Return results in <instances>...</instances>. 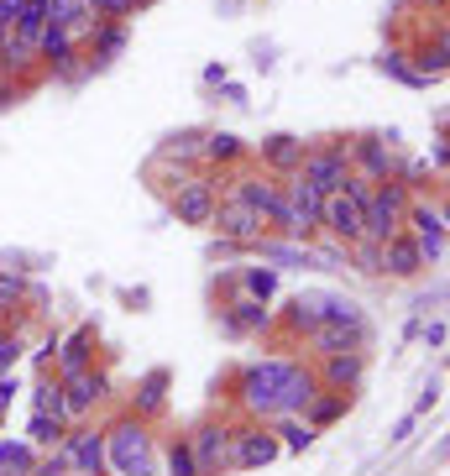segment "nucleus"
<instances>
[{
    "instance_id": "412c9836",
    "label": "nucleus",
    "mask_w": 450,
    "mask_h": 476,
    "mask_svg": "<svg viewBox=\"0 0 450 476\" xmlns=\"http://www.w3.org/2000/svg\"><path fill=\"white\" fill-rule=\"evenodd\" d=\"M419 272H424V257H419V246H414L409 231H398V236L383 241V278L409 283V278H419Z\"/></svg>"
},
{
    "instance_id": "a878e982",
    "label": "nucleus",
    "mask_w": 450,
    "mask_h": 476,
    "mask_svg": "<svg viewBox=\"0 0 450 476\" xmlns=\"http://www.w3.org/2000/svg\"><path fill=\"white\" fill-rule=\"evenodd\" d=\"M314 392H320V383H314V366H304V361H294L288 383H283V392H278V414H304Z\"/></svg>"
},
{
    "instance_id": "8fccbe9b",
    "label": "nucleus",
    "mask_w": 450,
    "mask_h": 476,
    "mask_svg": "<svg viewBox=\"0 0 450 476\" xmlns=\"http://www.w3.org/2000/svg\"><path fill=\"white\" fill-rule=\"evenodd\" d=\"M435 403H440V377H429V387H424V398L414 403V414H429Z\"/></svg>"
},
{
    "instance_id": "dca6fc26",
    "label": "nucleus",
    "mask_w": 450,
    "mask_h": 476,
    "mask_svg": "<svg viewBox=\"0 0 450 476\" xmlns=\"http://www.w3.org/2000/svg\"><path fill=\"white\" fill-rule=\"evenodd\" d=\"M220 330H225V335H268L272 330V309L262 304V298L236 294L225 309H220Z\"/></svg>"
},
{
    "instance_id": "0eeeda50",
    "label": "nucleus",
    "mask_w": 450,
    "mask_h": 476,
    "mask_svg": "<svg viewBox=\"0 0 450 476\" xmlns=\"http://www.w3.org/2000/svg\"><path fill=\"white\" fill-rule=\"evenodd\" d=\"M37 63L53 74V79H68V84H79L84 74H90V63H84V48H79V37L63 27H42V37H37Z\"/></svg>"
},
{
    "instance_id": "7c9ffc66",
    "label": "nucleus",
    "mask_w": 450,
    "mask_h": 476,
    "mask_svg": "<svg viewBox=\"0 0 450 476\" xmlns=\"http://www.w3.org/2000/svg\"><path fill=\"white\" fill-rule=\"evenodd\" d=\"M37 461H42V450L31 440H0V472L5 476H31Z\"/></svg>"
},
{
    "instance_id": "aec40b11",
    "label": "nucleus",
    "mask_w": 450,
    "mask_h": 476,
    "mask_svg": "<svg viewBox=\"0 0 450 476\" xmlns=\"http://www.w3.org/2000/svg\"><path fill=\"white\" fill-rule=\"evenodd\" d=\"M304 137H294V131H272V137H262V147H257V157H262V173H294L299 168V157H304Z\"/></svg>"
},
{
    "instance_id": "c9c22d12",
    "label": "nucleus",
    "mask_w": 450,
    "mask_h": 476,
    "mask_svg": "<svg viewBox=\"0 0 450 476\" xmlns=\"http://www.w3.org/2000/svg\"><path fill=\"white\" fill-rule=\"evenodd\" d=\"M346 257H351V268L361 272V278H383V241H351L346 246Z\"/></svg>"
},
{
    "instance_id": "2f4dec72",
    "label": "nucleus",
    "mask_w": 450,
    "mask_h": 476,
    "mask_svg": "<svg viewBox=\"0 0 450 476\" xmlns=\"http://www.w3.org/2000/svg\"><path fill=\"white\" fill-rule=\"evenodd\" d=\"M236 283H241V294H246V298H262V304H272V294H278V268H268V262L241 268Z\"/></svg>"
},
{
    "instance_id": "423d86ee",
    "label": "nucleus",
    "mask_w": 450,
    "mask_h": 476,
    "mask_svg": "<svg viewBox=\"0 0 450 476\" xmlns=\"http://www.w3.org/2000/svg\"><path fill=\"white\" fill-rule=\"evenodd\" d=\"M220 179H225V173H220ZM220 179H215V173H189L179 189H168V209H173V220L205 231L210 215H215V205H220Z\"/></svg>"
},
{
    "instance_id": "f03ea898",
    "label": "nucleus",
    "mask_w": 450,
    "mask_h": 476,
    "mask_svg": "<svg viewBox=\"0 0 450 476\" xmlns=\"http://www.w3.org/2000/svg\"><path fill=\"white\" fill-rule=\"evenodd\" d=\"M105 466L116 476H157V455H152L147 419L126 414L105 429Z\"/></svg>"
},
{
    "instance_id": "c756f323",
    "label": "nucleus",
    "mask_w": 450,
    "mask_h": 476,
    "mask_svg": "<svg viewBox=\"0 0 450 476\" xmlns=\"http://www.w3.org/2000/svg\"><path fill=\"white\" fill-rule=\"evenodd\" d=\"M272 435H278V445H283V450L304 455V450L314 445V435H320V429H309V419H304V414H278V419H272Z\"/></svg>"
},
{
    "instance_id": "6ab92c4d",
    "label": "nucleus",
    "mask_w": 450,
    "mask_h": 476,
    "mask_svg": "<svg viewBox=\"0 0 450 476\" xmlns=\"http://www.w3.org/2000/svg\"><path fill=\"white\" fill-rule=\"evenodd\" d=\"M63 445H68V461H74L79 476H110V466H105V435L100 429H68Z\"/></svg>"
},
{
    "instance_id": "603ef678",
    "label": "nucleus",
    "mask_w": 450,
    "mask_h": 476,
    "mask_svg": "<svg viewBox=\"0 0 450 476\" xmlns=\"http://www.w3.org/2000/svg\"><path fill=\"white\" fill-rule=\"evenodd\" d=\"M220 94H225V105H246V84H231V79H225Z\"/></svg>"
},
{
    "instance_id": "c03bdc74",
    "label": "nucleus",
    "mask_w": 450,
    "mask_h": 476,
    "mask_svg": "<svg viewBox=\"0 0 450 476\" xmlns=\"http://www.w3.org/2000/svg\"><path fill=\"white\" fill-rule=\"evenodd\" d=\"M16 398H22V377L16 372H0V409H11Z\"/></svg>"
},
{
    "instance_id": "ea45409f",
    "label": "nucleus",
    "mask_w": 450,
    "mask_h": 476,
    "mask_svg": "<svg viewBox=\"0 0 450 476\" xmlns=\"http://www.w3.org/2000/svg\"><path fill=\"white\" fill-rule=\"evenodd\" d=\"M22 298H27V278L5 268V272H0V314H5V309H16Z\"/></svg>"
},
{
    "instance_id": "72a5a7b5",
    "label": "nucleus",
    "mask_w": 450,
    "mask_h": 476,
    "mask_svg": "<svg viewBox=\"0 0 450 476\" xmlns=\"http://www.w3.org/2000/svg\"><path fill=\"white\" fill-rule=\"evenodd\" d=\"M320 320H335V325H366L361 304L346 298V294H320Z\"/></svg>"
},
{
    "instance_id": "09e8293b",
    "label": "nucleus",
    "mask_w": 450,
    "mask_h": 476,
    "mask_svg": "<svg viewBox=\"0 0 450 476\" xmlns=\"http://www.w3.org/2000/svg\"><path fill=\"white\" fill-rule=\"evenodd\" d=\"M414 424H419V414H403L398 424H393V435H388V440H393V445H403V440L414 435Z\"/></svg>"
},
{
    "instance_id": "473e14b6",
    "label": "nucleus",
    "mask_w": 450,
    "mask_h": 476,
    "mask_svg": "<svg viewBox=\"0 0 450 476\" xmlns=\"http://www.w3.org/2000/svg\"><path fill=\"white\" fill-rule=\"evenodd\" d=\"M377 74H388V79L409 84V90H429L419 74H414V63H409V53H403V48H388V53H377Z\"/></svg>"
},
{
    "instance_id": "5701e85b",
    "label": "nucleus",
    "mask_w": 450,
    "mask_h": 476,
    "mask_svg": "<svg viewBox=\"0 0 450 476\" xmlns=\"http://www.w3.org/2000/svg\"><path fill=\"white\" fill-rule=\"evenodd\" d=\"M48 22L63 27V31H74L79 48H84V37H90V27L100 22V11H94L90 0H48Z\"/></svg>"
},
{
    "instance_id": "79ce46f5",
    "label": "nucleus",
    "mask_w": 450,
    "mask_h": 476,
    "mask_svg": "<svg viewBox=\"0 0 450 476\" xmlns=\"http://www.w3.org/2000/svg\"><path fill=\"white\" fill-rule=\"evenodd\" d=\"M68 472H74V461H68V445H53L48 455H42V461H37V472H31V476H68Z\"/></svg>"
},
{
    "instance_id": "bb28decb",
    "label": "nucleus",
    "mask_w": 450,
    "mask_h": 476,
    "mask_svg": "<svg viewBox=\"0 0 450 476\" xmlns=\"http://www.w3.org/2000/svg\"><path fill=\"white\" fill-rule=\"evenodd\" d=\"M246 142H241L236 131H205V147H199V163H210V168H231V163H246Z\"/></svg>"
},
{
    "instance_id": "4468645a",
    "label": "nucleus",
    "mask_w": 450,
    "mask_h": 476,
    "mask_svg": "<svg viewBox=\"0 0 450 476\" xmlns=\"http://www.w3.org/2000/svg\"><path fill=\"white\" fill-rule=\"evenodd\" d=\"M314 383L331 387V392H357L366 377V351H331V357H314Z\"/></svg>"
},
{
    "instance_id": "7ed1b4c3",
    "label": "nucleus",
    "mask_w": 450,
    "mask_h": 476,
    "mask_svg": "<svg viewBox=\"0 0 450 476\" xmlns=\"http://www.w3.org/2000/svg\"><path fill=\"white\" fill-rule=\"evenodd\" d=\"M403 231L414 236L424 268H446V236H450L446 199H424V194H414L409 209H403Z\"/></svg>"
},
{
    "instance_id": "a19ab883",
    "label": "nucleus",
    "mask_w": 450,
    "mask_h": 476,
    "mask_svg": "<svg viewBox=\"0 0 450 476\" xmlns=\"http://www.w3.org/2000/svg\"><path fill=\"white\" fill-rule=\"evenodd\" d=\"M168 476H199V466H194V450H189V440H173V445H168Z\"/></svg>"
},
{
    "instance_id": "2eb2a0df",
    "label": "nucleus",
    "mask_w": 450,
    "mask_h": 476,
    "mask_svg": "<svg viewBox=\"0 0 450 476\" xmlns=\"http://www.w3.org/2000/svg\"><path fill=\"white\" fill-rule=\"evenodd\" d=\"M372 340V325H335V320H320L309 330V357H331V351H366Z\"/></svg>"
},
{
    "instance_id": "1a4fd4ad",
    "label": "nucleus",
    "mask_w": 450,
    "mask_h": 476,
    "mask_svg": "<svg viewBox=\"0 0 450 476\" xmlns=\"http://www.w3.org/2000/svg\"><path fill=\"white\" fill-rule=\"evenodd\" d=\"M58 383H63V419H68V424H84V419L94 414V403L110 398V377L94 372V366L68 372V377H58Z\"/></svg>"
},
{
    "instance_id": "cd10ccee",
    "label": "nucleus",
    "mask_w": 450,
    "mask_h": 476,
    "mask_svg": "<svg viewBox=\"0 0 450 476\" xmlns=\"http://www.w3.org/2000/svg\"><path fill=\"white\" fill-rule=\"evenodd\" d=\"M346 409H351V392H331V387H320V392L309 398L304 419H309V429H331L335 419H346Z\"/></svg>"
},
{
    "instance_id": "39448f33",
    "label": "nucleus",
    "mask_w": 450,
    "mask_h": 476,
    "mask_svg": "<svg viewBox=\"0 0 450 476\" xmlns=\"http://www.w3.org/2000/svg\"><path fill=\"white\" fill-rule=\"evenodd\" d=\"M304 183H314L320 194H331L346 183L351 173V137H331V142H314V147H304L299 168H294Z\"/></svg>"
},
{
    "instance_id": "37998d69",
    "label": "nucleus",
    "mask_w": 450,
    "mask_h": 476,
    "mask_svg": "<svg viewBox=\"0 0 450 476\" xmlns=\"http://www.w3.org/2000/svg\"><path fill=\"white\" fill-rule=\"evenodd\" d=\"M58 330H48V335H42V340H37V351H31V361H37V366H53V357H58Z\"/></svg>"
},
{
    "instance_id": "49530a36",
    "label": "nucleus",
    "mask_w": 450,
    "mask_h": 476,
    "mask_svg": "<svg viewBox=\"0 0 450 476\" xmlns=\"http://www.w3.org/2000/svg\"><path fill=\"white\" fill-rule=\"evenodd\" d=\"M241 251H246V246H236V241H225V236H215L210 246H205V257H210V262H220V257H241Z\"/></svg>"
},
{
    "instance_id": "de8ad7c7",
    "label": "nucleus",
    "mask_w": 450,
    "mask_h": 476,
    "mask_svg": "<svg viewBox=\"0 0 450 476\" xmlns=\"http://www.w3.org/2000/svg\"><path fill=\"white\" fill-rule=\"evenodd\" d=\"M22 5H27V0H0V31H11V27H16Z\"/></svg>"
},
{
    "instance_id": "6e6d98bb",
    "label": "nucleus",
    "mask_w": 450,
    "mask_h": 476,
    "mask_svg": "<svg viewBox=\"0 0 450 476\" xmlns=\"http://www.w3.org/2000/svg\"><path fill=\"white\" fill-rule=\"evenodd\" d=\"M0 476H5V472H0Z\"/></svg>"
},
{
    "instance_id": "f8f14e48",
    "label": "nucleus",
    "mask_w": 450,
    "mask_h": 476,
    "mask_svg": "<svg viewBox=\"0 0 450 476\" xmlns=\"http://www.w3.org/2000/svg\"><path fill=\"white\" fill-rule=\"evenodd\" d=\"M320 236L340 241V246L361 241V199H357V194H346V189H331V194L320 199Z\"/></svg>"
},
{
    "instance_id": "b1692460",
    "label": "nucleus",
    "mask_w": 450,
    "mask_h": 476,
    "mask_svg": "<svg viewBox=\"0 0 450 476\" xmlns=\"http://www.w3.org/2000/svg\"><path fill=\"white\" fill-rule=\"evenodd\" d=\"M409 63H414V74H419L424 84H440V79H446V68H450V37H446V27H435V42H419Z\"/></svg>"
},
{
    "instance_id": "f704fd0d",
    "label": "nucleus",
    "mask_w": 450,
    "mask_h": 476,
    "mask_svg": "<svg viewBox=\"0 0 450 476\" xmlns=\"http://www.w3.org/2000/svg\"><path fill=\"white\" fill-rule=\"evenodd\" d=\"M63 435H68V424H63L58 414H31V424H27V440L37 450H53V445H63Z\"/></svg>"
},
{
    "instance_id": "a211bd4d",
    "label": "nucleus",
    "mask_w": 450,
    "mask_h": 476,
    "mask_svg": "<svg viewBox=\"0 0 450 476\" xmlns=\"http://www.w3.org/2000/svg\"><path fill=\"white\" fill-rule=\"evenodd\" d=\"M94 346H100V330H94V320H84L74 335H63V340H58V357H53L58 372H53V377H68V372L94 366Z\"/></svg>"
},
{
    "instance_id": "4c0bfd02",
    "label": "nucleus",
    "mask_w": 450,
    "mask_h": 476,
    "mask_svg": "<svg viewBox=\"0 0 450 476\" xmlns=\"http://www.w3.org/2000/svg\"><path fill=\"white\" fill-rule=\"evenodd\" d=\"M27 357V330L0 325V372H16V361Z\"/></svg>"
},
{
    "instance_id": "4be33fe9",
    "label": "nucleus",
    "mask_w": 450,
    "mask_h": 476,
    "mask_svg": "<svg viewBox=\"0 0 450 476\" xmlns=\"http://www.w3.org/2000/svg\"><path fill=\"white\" fill-rule=\"evenodd\" d=\"M168 387H173V372H168V366H152L147 377L137 383L131 414H137V419H157L163 409H168Z\"/></svg>"
},
{
    "instance_id": "20e7f679",
    "label": "nucleus",
    "mask_w": 450,
    "mask_h": 476,
    "mask_svg": "<svg viewBox=\"0 0 450 476\" xmlns=\"http://www.w3.org/2000/svg\"><path fill=\"white\" fill-rule=\"evenodd\" d=\"M220 194L251 205L262 220H268V236H272V225H278V215H283V179H278V173H262V168L231 173V179H220Z\"/></svg>"
},
{
    "instance_id": "393cba45",
    "label": "nucleus",
    "mask_w": 450,
    "mask_h": 476,
    "mask_svg": "<svg viewBox=\"0 0 450 476\" xmlns=\"http://www.w3.org/2000/svg\"><path fill=\"white\" fill-rule=\"evenodd\" d=\"M272 325L283 330V335H294V340H299V335H309V330L320 325V294H294L288 304H283V314H278Z\"/></svg>"
},
{
    "instance_id": "58836bf2",
    "label": "nucleus",
    "mask_w": 450,
    "mask_h": 476,
    "mask_svg": "<svg viewBox=\"0 0 450 476\" xmlns=\"http://www.w3.org/2000/svg\"><path fill=\"white\" fill-rule=\"evenodd\" d=\"M100 16H110V22H131V16H142L152 0H90Z\"/></svg>"
},
{
    "instance_id": "9b49d317",
    "label": "nucleus",
    "mask_w": 450,
    "mask_h": 476,
    "mask_svg": "<svg viewBox=\"0 0 450 476\" xmlns=\"http://www.w3.org/2000/svg\"><path fill=\"white\" fill-rule=\"evenodd\" d=\"M231 435H236V424H220V419L199 424V429L189 435V450H194V466H199V476L231 472Z\"/></svg>"
},
{
    "instance_id": "3c124183",
    "label": "nucleus",
    "mask_w": 450,
    "mask_h": 476,
    "mask_svg": "<svg viewBox=\"0 0 450 476\" xmlns=\"http://www.w3.org/2000/svg\"><path fill=\"white\" fill-rule=\"evenodd\" d=\"M199 79H205V90H220V84H225V79H231V74H225V63H210V68H205V74H199Z\"/></svg>"
},
{
    "instance_id": "c85d7f7f",
    "label": "nucleus",
    "mask_w": 450,
    "mask_h": 476,
    "mask_svg": "<svg viewBox=\"0 0 450 476\" xmlns=\"http://www.w3.org/2000/svg\"><path fill=\"white\" fill-rule=\"evenodd\" d=\"M199 147H205V131H173L163 147H157V163H183V168H199Z\"/></svg>"
},
{
    "instance_id": "e433bc0d",
    "label": "nucleus",
    "mask_w": 450,
    "mask_h": 476,
    "mask_svg": "<svg viewBox=\"0 0 450 476\" xmlns=\"http://www.w3.org/2000/svg\"><path fill=\"white\" fill-rule=\"evenodd\" d=\"M31 414H58L63 419V383L53 377V372L31 387ZM63 424H68V419H63Z\"/></svg>"
},
{
    "instance_id": "864d4df0",
    "label": "nucleus",
    "mask_w": 450,
    "mask_h": 476,
    "mask_svg": "<svg viewBox=\"0 0 450 476\" xmlns=\"http://www.w3.org/2000/svg\"><path fill=\"white\" fill-rule=\"evenodd\" d=\"M424 5H435V16H440V11H446V0H424Z\"/></svg>"
},
{
    "instance_id": "ddd939ff",
    "label": "nucleus",
    "mask_w": 450,
    "mask_h": 476,
    "mask_svg": "<svg viewBox=\"0 0 450 476\" xmlns=\"http://www.w3.org/2000/svg\"><path fill=\"white\" fill-rule=\"evenodd\" d=\"M210 231L215 236H225V241H236V246H251L257 236H268V220H262L251 205H241V199H225V194H220V205H215V215H210Z\"/></svg>"
},
{
    "instance_id": "a18cd8bd",
    "label": "nucleus",
    "mask_w": 450,
    "mask_h": 476,
    "mask_svg": "<svg viewBox=\"0 0 450 476\" xmlns=\"http://www.w3.org/2000/svg\"><path fill=\"white\" fill-rule=\"evenodd\" d=\"M419 335H424V346H429V351H446V320H429V325H419Z\"/></svg>"
},
{
    "instance_id": "f257e3e1",
    "label": "nucleus",
    "mask_w": 450,
    "mask_h": 476,
    "mask_svg": "<svg viewBox=\"0 0 450 476\" xmlns=\"http://www.w3.org/2000/svg\"><path fill=\"white\" fill-rule=\"evenodd\" d=\"M294 372V357H262L236 372V398L251 419H278V392Z\"/></svg>"
},
{
    "instance_id": "6e6552de",
    "label": "nucleus",
    "mask_w": 450,
    "mask_h": 476,
    "mask_svg": "<svg viewBox=\"0 0 450 476\" xmlns=\"http://www.w3.org/2000/svg\"><path fill=\"white\" fill-rule=\"evenodd\" d=\"M351 168L366 173L372 183H383L398 173V131H366L351 137Z\"/></svg>"
},
{
    "instance_id": "5fc2aeb1",
    "label": "nucleus",
    "mask_w": 450,
    "mask_h": 476,
    "mask_svg": "<svg viewBox=\"0 0 450 476\" xmlns=\"http://www.w3.org/2000/svg\"><path fill=\"white\" fill-rule=\"evenodd\" d=\"M231 5H236V0H231Z\"/></svg>"
},
{
    "instance_id": "f3484780",
    "label": "nucleus",
    "mask_w": 450,
    "mask_h": 476,
    "mask_svg": "<svg viewBox=\"0 0 450 476\" xmlns=\"http://www.w3.org/2000/svg\"><path fill=\"white\" fill-rule=\"evenodd\" d=\"M126 42H131V27L126 22H110V16H100L90 27V37H84V53H90V68H105V63H116L120 53H126Z\"/></svg>"
},
{
    "instance_id": "9d476101",
    "label": "nucleus",
    "mask_w": 450,
    "mask_h": 476,
    "mask_svg": "<svg viewBox=\"0 0 450 476\" xmlns=\"http://www.w3.org/2000/svg\"><path fill=\"white\" fill-rule=\"evenodd\" d=\"M278 455H283V445H278V435L268 424H236V435H231V472H257V466H272Z\"/></svg>"
}]
</instances>
